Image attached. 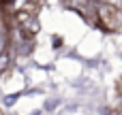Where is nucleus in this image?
Masks as SVG:
<instances>
[{
  "instance_id": "f257e3e1",
  "label": "nucleus",
  "mask_w": 122,
  "mask_h": 115,
  "mask_svg": "<svg viewBox=\"0 0 122 115\" xmlns=\"http://www.w3.org/2000/svg\"><path fill=\"white\" fill-rule=\"evenodd\" d=\"M99 17H101V23L107 30L122 28V11L116 9V6H112V4H101L99 6Z\"/></svg>"
},
{
  "instance_id": "f03ea898",
  "label": "nucleus",
  "mask_w": 122,
  "mask_h": 115,
  "mask_svg": "<svg viewBox=\"0 0 122 115\" xmlns=\"http://www.w3.org/2000/svg\"><path fill=\"white\" fill-rule=\"evenodd\" d=\"M6 62H9V55H6V53L2 51V53H0V70H4V66H6Z\"/></svg>"
}]
</instances>
